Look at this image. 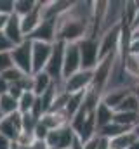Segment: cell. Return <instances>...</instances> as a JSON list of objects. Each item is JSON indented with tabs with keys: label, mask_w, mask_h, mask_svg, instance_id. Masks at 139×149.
I'll return each mask as SVG.
<instances>
[{
	"label": "cell",
	"mask_w": 139,
	"mask_h": 149,
	"mask_svg": "<svg viewBox=\"0 0 139 149\" xmlns=\"http://www.w3.org/2000/svg\"><path fill=\"white\" fill-rule=\"evenodd\" d=\"M120 37H122V24L101 33V37H99V61L111 57V56H118Z\"/></svg>",
	"instance_id": "2"
},
{
	"label": "cell",
	"mask_w": 139,
	"mask_h": 149,
	"mask_svg": "<svg viewBox=\"0 0 139 149\" xmlns=\"http://www.w3.org/2000/svg\"><path fill=\"white\" fill-rule=\"evenodd\" d=\"M92 78H94V71L92 70H80L78 73L71 74L70 78L65 80V90L68 94L87 92L92 87Z\"/></svg>",
	"instance_id": "5"
},
{
	"label": "cell",
	"mask_w": 139,
	"mask_h": 149,
	"mask_svg": "<svg viewBox=\"0 0 139 149\" xmlns=\"http://www.w3.org/2000/svg\"><path fill=\"white\" fill-rule=\"evenodd\" d=\"M38 7V0H14V12L18 17H25Z\"/></svg>",
	"instance_id": "18"
},
{
	"label": "cell",
	"mask_w": 139,
	"mask_h": 149,
	"mask_svg": "<svg viewBox=\"0 0 139 149\" xmlns=\"http://www.w3.org/2000/svg\"><path fill=\"white\" fill-rule=\"evenodd\" d=\"M4 35L7 37V40L12 43V47L23 43L26 37L21 30V17H18L16 14H11L7 17V23H5V28H4Z\"/></svg>",
	"instance_id": "11"
},
{
	"label": "cell",
	"mask_w": 139,
	"mask_h": 149,
	"mask_svg": "<svg viewBox=\"0 0 139 149\" xmlns=\"http://www.w3.org/2000/svg\"><path fill=\"white\" fill-rule=\"evenodd\" d=\"M129 149H139V141H136V142H134V144H132Z\"/></svg>",
	"instance_id": "38"
},
{
	"label": "cell",
	"mask_w": 139,
	"mask_h": 149,
	"mask_svg": "<svg viewBox=\"0 0 139 149\" xmlns=\"http://www.w3.org/2000/svg\"><path fill=\"white\" fill-rule=\"evenodd\" d=\"M42 2L38 0V7L35 9L33 12H30L28 16H25V17H21V30H23V33H25V37L28 38L32 33H33L35 30L38 28V24L42 23Z\"/></svg>",
	"instance_id": "12"
},
{
	"label": "cell",
	"mask_w": 139,
	"mask_h": 149,
	"mask_svg": "<svg viewBox=\"0 0 139 149\" xmlns=\"http://www.w3.org/2000/svg\"><path fill=\"white\" fill-rule=\"evenodd\" d=\"M21 118H23V114L18 111L14 114L5 116L0 121V134L4 137H7L11 142H14L19 137V134H21Z\"/></svg>",
	"instance_id": "10"
},
{
	"label": "cell",
	"mask_w": 139,
	"mask_h": 149,
	"mask_svg": "<svg viewBox=\"0 0 139 149\" xmlns=\"http://www.w3.org/2000/svg\"><path fill=\"white\" fill-rule=\"evenodd\" d=\"M132 132L136 134V137H138V141H139V123L136 125V127H134V128H132Z\"/></svg>",
	"instance_id": "37"
},
{
	"label": "cell",
	"mask_w": 139,
	"mask_h": 149,
	"mask_svg": "<svg viewBox=\"0 0 139 149\" xmlns=\"http://www.w3.org/2000/svg\"><path fill=\"white\" fill-rule=\"evenodd\" d=\"M7 17H9V16H2V14H0V31H4V28H5Z\"/></svg>",
	"instance_id": "33"
},
{
	"label": "cell",
	"mask_w": 139,
	"mask_h": 149,
	"mask_svg": "<svg viewBox=\"0 0 139 149\" xmlns=\"http://www.w3.org/2000/svg\"><path fill=\"white\" fill-rule=\"evenodd\" d=\"M11 149H26V148H23L21 144H18V142L14 141V142H11Z\"/></svg>",
	"instance_id": "34"
},
{
	"label": "cell",
	"mask_w": 139,
	"mask_h": 149,
	"mask_svg": "<svg viewBox=\"0 0 139 149\" xmlns=\"http://www.w3.org/2000/svg\"><path fill=\"white\" fill-rule=\"evenodd\" d=\"M11 49H12V43L7 40L4 31H0V52H11Z\"/></svg>",
	"instance_id": "28"
},
{
	"label": "cell",
	"mask_w": 139,
	"mask_h": 149,
	"mask_svg": "<svg viewBox=\"0 0 139 149\" xmlns=\"http://www.w3.org/2000/svg\"><path fill=\"white\" fill-rule=\"evenodd\" d=\"M30 149H49V146H47L45 141H35V144Z\"/></svg>",
	"instance_id": "32"
},
{
	"label": "cell",
	"mask_w": 139,
	"mask_h": 149,
	"mask_svg": "<svg viewBox=\"0 0 139 149\" xmlns=\"http://www.w3.org/2000/svg\"><path fill=\"white\" fill-rule=\"evenodd\" d=\"M75 139H77V135L71 130V127L65 125L61 128L51 130L49 135H47V139H45V142H47L49 149H70L73 146Z\"/></svg>",
	"instance_id": "4"
},
{
	"label": "cell",
	"mask_w": 139,
	"mask_h": 149,
	"mask_svg": "<svg viewBox=\"0 0 139 149\" xmlns=\"http://www.w3.org/2000/svg\"><path fill=\"white\" fill-rule=\"evenodd\" d=\"M9 68H12V59L11 52H0V74L5 73Z\"/></svg>",
	"instance_id": "26"
},
{
	"label": "cell",
	"mask_w": 139,
	"mask_h": 149,
	"mask_svg": "<svg viewBox=\"0 0 139 149\" xmlns=\"http://www.w3.org/2000/svg\"><path fill=\"white\" fill-rule=\"evenodd\" d=\"M113 116H115V111H113L111 108H108L106 104L99 102L98 108H96V111H94V118H96L98 130L103 128V127H106L108 123H111V121H113Z\"/></svg>",
	"instance_id": "16"
},
{
	"label": "cell",
	"mask_w": 139,
	"mask_h": 149,
	"mask_svg": "<svg viewBox=\"0 0 139 149\" xmlns=\"http://www.w3.org/2000/svg\"><path fill=\"white\" fill-rule=\"evenodd\" d=\"M54 43H44V42H32V74L40 73L45 70L51 54H52Z\"/></svg>",
	"instance_id": "6"
},
{
	"label": "cell",
	"mask_w": 139,
	"mask_h": 149,
	"mask_svg": "<svg viewBox=\"0 0 139 149\" xmlns=\"http://www.w3.org/2000/svg\"><path fill=\"white\" fill-rule=\"evenodd\" d=\"M82 70V57L78 43H66L65 45V57H63V80Z\"/></svg>",
	"instance_id": "7"
},
{
	"label": "cell",
	"mask_w": 139,
	"mask_h": 149,
	"mask_svg": "<svg viewBox=\"0 0 139 149\" xmlns=\"http://www.w3.org/2000/svg\"><path fill=\"white\" fill-rule=\"evenodd\" d=\"M35 101H37V95H35L32 90H26V92H23V95L18 99L19 113H21V114L32 113V109H33V106H35Z\"/></svg>",
	"instance_id": "21"
},
{
	"label": "cell",
	"mask_w": 139,
	"mask_h": 149,
	"mask_svg": "<svg viewBox=\"0 0 139 149\" xmlns=\"http://www.w3.org/2000/svg\"><path fill=\"white\" fill-rule=\"evenodd\" d=\"M4 118H5V116H4V113L0 111V121H2V120H4Z\"/></svg>",
	"instance_id": "39"
},
{
	"label": "cell",
	"mask_w": 139,
	"mask_h": 149,
	"mask_svg": "<svg viewBox=\"0 0 139 149\" xmlns=\"http://www.w3.org/2000/svg\"><path fill=\"white\" fill-rule=\"evenodd\" d=\"M2 76H4L11 85H14V83H18V81H19L23 76H26V74L23 73V71H19L18 68H14V66H12V68H9L5 73H2Z\"/></svg>",
	"instance_id": "25"
},
{
	"label": "cell",
	"mask_w": 139,
	"mask_h": 149,
	"mask_svg": "<svg viewBox=\"0 0 139 149\" xmlns=\"http://www.w3.org/2000/svg\"><path fill=\"white\" fill-rule=\"evenodd\" d=\"M115 113H139V101L136 99V95L131 92L115 109Z\"/></svg>",
	"instance_id": "22"
},
{
	"label": "cell",
	"mask_w": 139,
	"mask_h": 149,
	"mask_svg": "<svg viewBox=\"0 0 139 149\" xmlns=\"http://www.w3.org/2000/svg\"><path fill=\"white\" fill-rule=\"evenodd\" d=\"M28 40L44 42V43H54L58 40V19H42V23L28 37Z\"/></svg>",
	"instance_id": "9"
},
{
	"label": "cell",
	"mask_w": 139,
	"mask_h": 149,
	"mask_svg": "<svg viewBox=\"0 0 139 149\" xmlns=\"http://www.w3.org/2000/svg\"><path fill=\"white\" fill-rule=\"evenodd\" d=\"M136 141H138L136 134H134L132 130H129V132H125V134H120V135L110 139L108 144H110V149H129Z\"/></svg>",
	"instance_id": "15"
},
{
	"label": "cell",
	"mask_w": 139,
	"mask_h": 149,
	"mask_svg": "<svg viewBox=\"0 0 139 149\" xmlns=\"http://www.w3.org/2000/svg\"><path fill=\"white\" fill-rule=\"evenodd\" d=\"M125 132H129L127 128H124V127H120L118 123H115V121H111V123H108L106 127L103 128H99L98 130V135L99 137H103V139H113V137H117V135H120V134H125Z\"/></svg>",
	"instance_id": "20"
},
{
	"label": "cell",
	"mask_w": 139,
	"mask_h": 149,
	"mask_svg": "<svg viewBox=\"0 0 139 149\" xmlns=\"http://www.w3.org/2000/svg\"><path fill=\"white\" fill-rule=\"evenodd\" d=\"M138 116H139V113H138Z\"/></svg>",
	"instance_id": "40"
},
{
	"label": "cell",
	"mask_w": 139,
	"mask_h": 149,
	"mask_svg": "<svg viewBox=\"0 0 139 149\" xmlns=\"http://www.w3.org/2000/svg\"><path fill=\"white\" fill-rule=\"evenodd\" d=\"M0 149H11V141L0 134Z\"/></svg>",
	"instance_id": "31"
},
{
	"label": "cell",
	"mask_w": 139,
	"mask_h": 149,
	"mask_svg": "<svg viewBox=\"0 0 139 149\" xmlns=\"http://www.w3.org/2000/svg\"><path fill=\"white\" fill-rule=\"evenodd\" d=\"M0 111L4 113V116H9V114L18 113V111H19L18 99H14V97H12V95H9V94L0 95Z\"/></svg>",
	"instance_id": "19"
},
{
	"label": "cell",
	"mask_w": 139,
	"mask_h": 149,
	"mask_svg": "<svg viewBox=\"0 0 139 149\" xmlns=\"http://www.w3.org/2000/svg\"><path fill=\"white\" fill-rule=\"evenodd\" d=\"M9 88H11V83L0 74V95H4V94H7L9 92Z\"/></svg>",
	"instance_id": "29"
},
{
	"label": "cell",
	"mask_w": 139,
	"mask_h": 149,
	"mask_svg": "<svg viewBox=\"0 0 139 149\" xmlns=\"http://www.w3.org/2000/svg\"><path fill=\"white\" fill-rule=\"evenodd\" d=\"M132 94L136 95V99H138V101H139V81H138V85L134 87V90H132Z\"/></svg>",
	"instance_id": "35"
},
{
	"label": "cell",
	"mask_w": 139,
	"mask_h": 149,
	"mask_svg": "<svg viewBox=\"0 0 139 149\" xmlns=\"http://www.w3.org/2000/svg\"><path fill=\"white\" fill-rule=\"evenodd\" d=\"M131 92H132V90H129V88H110V90H104L103 95H101V102L115 111V109L118 108V104H120Z\"/></svg>",
	"instance_id": "13"
},
{
	"label": "cell",
	"mask_w": 139,
	"mask_h": 149,
	"mask_svg": "<svg viewBox=\"0 0 139 149\" xmlns=\"http://www.w3.org/2000/svg\"><path fill=\"white\" fill-rule=\"evenodd\" d=\"M12 66L25 74H32V40H25L23 43L11 49Z\"/></svg>",
	"instance_id": "3"
},
{
	"label": "cell",
	"mask_w": 139,
	"mask_h": 149,
	"mask_svg": "<svg viewBox=\"0 0 139 149\" xmlns=\"http://www.w3.org/2000/svg\"><path fill=\"white\" fill-rule=\"evenodd\" d=\"M14 12V0H0V14L11 16Z\"/></svg>",
	"instance_id": "27"
},
{
	"label": "cell",
	"mask_w": 139,
	"mask_h": 149,
	"mask_svg": "<svg viewBox=\"0 0 139 149\" xmlns=\"http://www.w3.org/2000/svg\"><path fill=\"white\" fill-rule=\"evenodd\" d=\"M138 26H139V12H138V17H136V21H134V24H132V28H131V30L134 31V30H136Z\"/></svg>",
	"instance_id": "36"
},
{
	"label": "cell",
	"mask_w": 139,
	"mask_h": 149,
	"mask_svg": "<svg viewBox=\"0 0 139 149\" xmlns=\"http://www.w3.org/2000/svg\"><path fill=\"white\" fill-rule=\"evenodd\" d=\"M38 121H40V120H37L32 113H26V114H23V118H21V132L33 134L35 128H37V125H38Z\"/></svg>",
	"instance_id": "24"
},
{
	"label": "cell",
	"mask_w": 139,
	"mask_h": 149,
	"mask_svg": "<svg viewBox=\"0 0 139 149\" xmlns=\"http://www.w3.org/2000/svg\"><path fill=\"white\" fill-rule=\"evenodd\" d=\"M122 63H124L125 71L131 74V76H134L136 80H139V56L129 54L125 59H122Z\"/></svg>",
	"instance_id": "23"
},
{
	"label": "cell",
	"mask_w": 139,
	"mask_h": 149,
	"mask_svg": "<svg viewBox=\"0 0 139 149\" xmlns=\"http://www.w3.org/2000/svg\"><path fill=\"white\" fill-rule=\"evenodd\" d=\"M52 83H54V80L45 73V71L32 74V92H33L37 97H42L52 87Z\"/></svg>",
	"instance_id": "14"
},
{
	"label": "cell",
	"mask_w": 139,
	"mask_h": 149,
	"mask_svg": "<svg viewBox=\"0 0 139 149\" xmlns=\"http://www.w3.org/2000/svg\"><path fill=\"white\" fill-rule=\"evenodd\" d=\"M113 121L118 123L120 127L127 128V130H132L139 123V116H138V113H115Z\"/></svg>",
	"instance_id": "17"
},
{
	"label": "cell",
	"mask_w": 139,
	"mask_h": 149,
	"mask_svg": "<svg viewBox=\"0 0 139 149\" xmlns=\"http://www.w3.org/2000/svg\"><path fill=\"white\" fill-rule=\"evenodd\" d=\"M65 45L63 42H54L52 45V54L51 59L45 66V73L49 74L54 81L56 80H63V57H65Z\"/></svg>",
	"instance_id": "8"
},
{
	"label": "cell",
	"mask_w": 139,
	"mask_h": 149,
	"mask_svg": "<svg viewBox=\"0 0 139 149\" xmlns=\"http://www.w3.org/2000/svg\"><path fill=\"white\" fill-rule=\"evenodd\" d=\"M80 57H82V70H94L99 63V38L85 37L78 42Z\"/></svg>",
	"instance_id": "1"
},
{
	"label": "cell",
	"mask_w": 139,
	"mask_h": 149,
	"mask_svg": "<svg viewBox=\"0 0 139 149\" xmlns=\"http://www.w3.org/2000/svg\"><path fill=\"white\" fill-rule=\"evenodd\" d=\"M131 54L139 56V38L132 37V42H131Z\"/></svg>",
	"instance_id": "30"
}]
</instances>
